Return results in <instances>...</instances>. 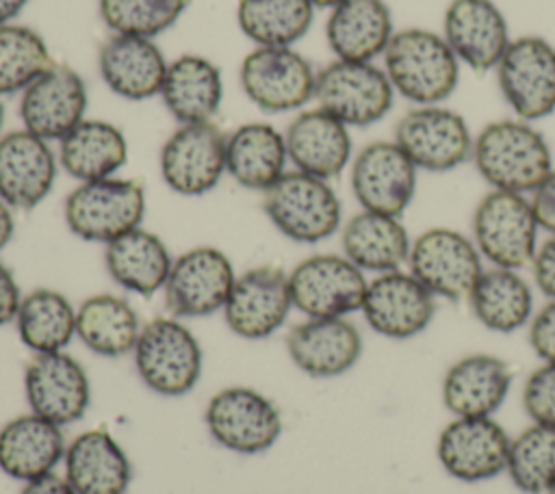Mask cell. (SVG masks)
<instances>
[{"label":"cell","instance_id":"6da1fadb","mask_svg":"<svg viewBox=\"0 0 555 494\" xmlns=\"http://www.w3.org/2000/svg\"><path fill=\"white\" fill-rule=\"evenodd\" d=\"M490 188L529 195L555 167L546 136L518 117L488 121L473 141L470 156Z\"/></svg>","mask_w":555,"mask_h":494},{"label":"cell","instance_id":"7a4b0ae2","mask_svg":"<svg viewBox=\"0 0 555 494\" xmlns=\"http://www.w3.org/2000/svg\"><path fill=\"white\" fill-rule=\"evenodd\" d=\"M382 61L395 93L412 102V106L444 104L460 82L462 63L442 32L429 28L395 30Z\"/></svg>","mask_w":555,"mask_h":494},{"label":"cell","instance_id":"3957f363","mask_svg":"<svg viewBox=\"0 0 555 494\" xmlns=\"http://www.w3.org/2000/svg\"><path fill=\"white\" fill-rule=\"evenodd\" d=\"M473 243L490 266L525 269L538 249L540 225L527 195L490 188L473 210Z\"/></svg>","mask_w":555,"mask_h":494},{"label":"cell","instance_id":"277c9868","mask_svg":"<svg viewBox=\"0 0 555 494\" xmlns=\"http://www.w3.org/2000/svg\"><path fill=\"white\" fill-rule=\"evenodd\" d=\"M262 206L275 230L295 243H321L343 223V206L330 182L297 169L264 191Z\"/></svg>","mask_w":555,"mask_h":494},{"label":"cell","instance_id":"5b68a950","mask_svg":"<svg viewBox=\"0 0 555 494\" xmlns=\"http://www.w3.org/2000/svg\"><path fill=\"white\" fill-rule=\"evenodd\" d=\"M72 234L89 243H113L141 227L145 217V191L141 182L126 178H104L80 182L63 206Z\"/></svg>","mask_w":555,"mask_h":494},{"label":"cell","instance_id":"8992f818","mask_svg":"<svg viewBox=\"0 0 555 494\" xmlns=\"http://www.w3.org/2000/svg\"><path fill=\"white\" fill-rule=\"evenodd\" d=\"M132 355L141 381L163 396H182L202 377V347L176 316L143 325Z\"/></svg>","mask_w":555,"mask_h":494},{"label":"cell","instance_id":"52a82bcc","mask_svg":"<svg viewBox=\"0 0 555 494\" xmlns=\"http://www.w3.org/2000/svg\"><path fill=\"white\" fill-rule=\"evenodd\" d=\"M395 95L384 67L375 63L334 58L317 72V106L347 128H366L382 121L392 110Z\"/></svg>","mask_w":555,"mask_h":494},{"label":"cell","instance_id":"ba28073f","mask_svg":"<svg viewBox=\"0 0 555 494\" xmlns=\"http://www.w3.org/2000/svg\"><path fill=\"white\" fill-rule=\"evenodd\" d=\"M392 139L418 171L444 173L470 160L475 134L455 108L421 104L401 115Z\"/></svg>","mask_w":555,"mask_h":494},{"label":"cell","instance_id":"9c48e42d","mask_svg":"<svg viewBox=\"0 0 555 494\" xmlns=\"http://www.w3.org/2000/svg\"><path fill=\"white\" fill-rule=\"evenodd\" d=\"M494 74L514 117L535 123L555 113V46L546 37H514Z\"/></svg>","mask_w":555,"mask_h":494},{"label":"cell","instance_id":"30bf717a","mask_svg":"<svg viewBox=\"0 0 555 494\" xmlns=\"http://www.w3.org/2000/svg\"><path fill=\"white\" fill-rule=\"evenodd\" d=\"M408 271L436 297L466 301L483 271V258L473 238L453 227H429L412 238Z\"/></svg>","mask_w":555,"mask_h":494},{"label":"cell","instance_id":"8fae6325","mask_svg":"<svg viewBox=\"0 0 555 494\" xmlns=\"http://www.w3.org/2000/svg\"><path fill=\"white\" fill-rule=\"evenodd\" d=\"M204 420L210 438L238 455L264 453L282 433L278 405L249 386H230L212 394Z\"/></svg>","mask_w":555,"mask_h":494},{"label":"cell","instance_id":"7c38bea8","mask_svg":"<svg viewBox=\"0 0 555 494\" xmlns=\"http://www.w3.org/2000/svg\"><path fill=\"white\" fill-rule=\"evenodd\" d=\"M247 100L264 113H288L314 100L317 72L293 48H256L238 69Z\"/></svg>","mask_w":555,"mask_h":494},{"label":"cell","instance_id":"4fadbf2b","mask_svg":"<svg viewBox=\"0 0 555 494\" xmlns=\"http://www.w3.org/2000/svg\"><path fill=\"white\" fill-rule=\"evenodd\" d=\"M293 308L308 318L347 316L362 308L369 280L349 258L314 253L288 273Z\"/></svg>","mask_w":555,"mask_h":494},{"label":"cell","instance_id":"5bb4252c","mask_svg":"<svg viewBox=\"0 0 555 494\" xmlns=\"http://www.w3.org/2000/svg\"><path fill=\"white\" fill-rule=\"evenodd\" d=\"M230 258L217 247H193L178 256L165 282V308L176 318H199L223 310L234 286Z\"/></svg>","mask_w":555,"mask_h":494},{"label":"cell","instance_id":"9a60e30c","mask_svg":"<svg viewBox=\"0 0 555 494\" xmlns=\"http://www.w3.org/2000/svg\"><path fill=\"white\" fill-rule=\"evenodd\" d=\"M225 136L212 121L180 123L160 147L163 182L186 197L212 191L225 173Z\"/></svg>","mask_w":555,"mask_h":494},{"label":"cell","instance_id":"2e32d148","mask_svg":"<svg viewBox=\"0 0 555 494\" xmlns=\"http://www.w3.org/2000/svg\"><path fill=\"white\" fill-rule=\"evenodd\" d=\"M418 169L390 141L364 145L351 160V191L362 210L401 217L416 195Z\"/></svg>","mask_w":555,"mask_h":494},{"label":"cell","instance_id":"e0dca14e","mask_svg":"<svg viewBox=\"0 0 555 494\" xmlns=\"http://www.w3.org/2000/svg\"><path fill=\"white\" fill-rule=\"evenodd\" d=\"M366 325L390 340H408L429 327L436 316V297L403 269L375 275L360 308Z\"/></svg>","mask_w":555,"mask_h":494},{"label":"cell","instance_id":"ac0fdd59","mask_svg":"<svg viewBox=\"0 0 555 494\" xmlns=\"http://www.w3.org/2000/svg\"><path fill=\"white\" fill-rule=\"evenodd\" d=\"M509 435L492 416H455L438 435L436 457L442 470L464 483H479L505 472Z\"/></svg>","mask_w":555,"mask_h":494},{"label":"cell","instance_id":"d6986e66","mask_svg":"<svg viewBox=\"0 0 555 494\" xmlns=\"http://www.w3.org/2000/svg\"><path fill=\"white\" fill-rule=\"evenodd\" d=\"M24 394L30 412L63 427L85 416L91 386L85 366L74 355L35 353L24 368Z\"/></svg>","mask_w":555,"mask_h":494},{"label":"cell","instance_id":"ffe728a7","mask_svg":"<svg viewBox=\"0 0 555 494\" xmlns=\"http://www.w3.org/2000/svg\"><path fill=\"white\" fill-rule=\"evenodd\" d=\"M87 110V84L69 65L54 63L22 91L20 117L28 132L43 141H63Z\"/></svg>","mask_w":555,"mask_h":494},{"label":"cell","instance_id":"44dd1931","mask_svg":"<svg viewBox=\"0 0 555 494\" xmlns=\"http://www.w3.org/2000/svg\"><path fill=\"white\" fill-rule=\"evenodd\" d=\"M291 308L288 273L280 266H256L236 275L223 318L236 336L262 340L284 325Z\"/></svg>","mask_w":555,"mask_h":494},{"label":"cell","instance_id":"7402d4cb","mask_svg":"<svg viewBox=\"0 0 555 494\" xmlns=\"http://www.w3.org/2000/svg\"><path fill=\"white\" fill-rule=\"evenodd\" d=\"M442 37L462 65L494 72L509 41V24L494 0H451L442 15Z\"/></svg>","mask_w":555,"mask_h":494},{"label":"cell","instance_id":"603a6c76","mask_svg":"<svg viewBox=\"0 0 555 494\" xmlns=\"http://www.w3.org/2000/svg\"><path fill=\"white\" fill-rule=\"evenodd\" d=\"M56 156L48 141L26 128L0 136V199L17 210H33L52 191Z\"/></svg>","mask_w":555,"mask_h":494},{"label":"cell","instance_id":"cb8c5ba5","mask_svg":"<svg viewBox=\"0 0 555 494\" xmlns=\"http://www.w3.org/2000/svg\"><path fill=\"white\" fill-rule=\"evenodd\" d=\"M286 349L299 370L317 379H330L351 370L364 344L360 329L347 316H325L293 325Z\"/></svg>","mask_w":555,"mask_h":494},{"label":"cell","instance_id":"d4e9b609","mask_svg":"<svg viewBox=\"0 0 555 494\" xmlns=\"http://www.w3.org/2000/svg\"><path fill=\"white\" fill-rule=\"evenodd\" d=\"M512 366L492 353H470L455 360L442 377V403L460 418L492 416L507 399Z\"/></svg>","mask_w":555,"mask_h":494},{"label":"cell","instance_id":"484cf974","mask_svg":"<svg viewBox=\"0 0 555 494\" xmlns=\"http://www.w3.org/2000/svg\"><path fill=\"white\" fill-rule=\"evenodd\" d=\"M98 67L115 95L141 102L160 95L169 63L154 39L111 35L100 48Z\"/></svg>","mask_w":555,"mask_h":494},{"label":"cell","instance_id":"4316f807","mask_svg":"<svg viewBox=\"0 0 555 494\" xmlns=\"http://www.w3.org/2000/svg\"><path fill=\"white\" fill-rule=\"evenodd\" d=\"M284 141L288 160L297 171L327 182L351 162L353 143L349 128L319 106L299 113L288 123Z\"/></svg>","mask_w":555,"mask_h":494},{"label":"cell","instance_id":"83f0119b","mask_svg":"<svg viewBox=\"0 0 555 494\" xmlns=\"http://www.w3.org/2000/svg\"><path fill=\"white\" fill-rule=\"evenodd\" d=\"M65 451L63 429L35 412L15 416L0 429V470L17 481L54 472Z\"/></svg>","mask_w":555,"mask_h":494},{"label":"cell","instance_id":"f1b7e54d","mask_svg":"<svg viewBox=\"0 0 555 494\" xmlns=\"http://www.w3.org/2000/svg\"><path fill=\"white\" fill-rule=\"evenodd\" d=\"M395 35L386 0H343L330 9L325 39L340 61L375 63Z\"/></svg>","mask_w":555,"mask_h":494},{"label":"cell","instance_id":"f546056e","mask_svg":"<svg viewBox=\"0 0 555 494\" xmlns=\"http://www.w3.org/2000/svg\"><path fill=\"white\" fill-rule=\"evenodd\" d=\"M65 479L76 494H124L132 479V464L106 429L76 435L65 451Z\"/></svg>","mask_w":555,"mask_h":494},{"label":"cell","instance_id":"4dcf8cb0","mask_svg":"<svg viewBox=\"0 0 555 494\" xmlns=\"http://www.w3.org/2000/svg\"><path fill=\"white\" fill-rule=\"evenodd\" d=\"M340 245L358 269L379 275L408 264L412 238L401 217L360 210L343 225Z\"/></svg>","mask_w":555,"mask_h":494},{"label":"cell","instance_id":"1f68e13d","mask_svg":"<svg viewBox=\"0 0 555 494\" xmlns=\"http://www.w3.org/2000/svg\"><path fill=\"white\" fill-rule=\"evenodd\" d=\"M284 132L271 123L251 121L225 136V171L245 188L269 191L286 173Z\"/></svg>","mask_w":555,"mask_h":494},{"label":"cell","instance_id":"d6a6232c","mask_svg":"<svg viewBox=\"0 0 555 494\" xmlns=\"http://www.w3.org/2000/svg\"><path fill=\"white\" fill-rule=\"evenodd\" d=\"M160 98L180 123L212 121L223 98L221 69L206 56L182 54L169 63Z\"/></svg>","mask_w":555,"mask_h":494},{"label":"cell","instance_id":"836d02e7","mask_svg":"<svg viewBox=\"0 0 555 494\" xmlns=\"http://www.w3.org/2000/svg\"><path fill=\"white\" fill-rule=\"evenodd\" d=\"M104 264L117 286L152 297L165 288L173 258L158 234L137 227L106 245Z\"/></svg>","mask_w":555,"mask_h":494},{"label":"cell","instance_id":"e575fe53","mask_svg":"<svg viewBox=\"0 0 555 494\" xmlns=\"http://www.w3.org/2000/svg\"><path fill=\"white\" fill-rule=\"evenodd\" d=\"M466 303L473 316L490 332L514 334L533 316V288L516 269H483Z\"/></svg>","mask_w":555,"mask_h":494},{"label":"cell","instance_id":"d590c367","mask_svg":"<svg viewBox=\"0 0 555 494\" xmlns=\"http://www.w3.org/2000/svg\"><path fill=\"white\" fill-rule=\"evenodd\" d=\"M59 143L61 169L78 182L113 178L128 162L124 132L104 119H82Z\"/></svg>","mask_w":555,"mask_h":494},{"label":"cell","instance_id":"8d00e7d4","mask_svg":"<svg viewBox=\"0 0 555 494\" xmlns=\"http://www.w3.org/2000/svg\"><path fill=\"white\" fill-rule=\"evenodd\" d=\"M139 334V316L124 297L91 295L76 310V336L95 355L121 358L134 349Z\"/></svg>","mask_w":555,"mask_h":494},{"label":"cell","instance_id":"74e56055","mask_svg":"<svg viewBox=\"0 0 555 494\" xmlns=\"http://www.w3.org/2000/svg\"><path fill=\"white\" fill-rule=\"evenodd\" d=\"M15 327L33 353L63 351L76 336V308L54 288H35L22 297Z\"/></svg>","mask_w":555,"mask_h":494},{"label":"cell","instance_id":"f35d334b","mask_svg":"<svg viewBox=\"0 0 555 494\" xmlns=\"http://www.w3.org/2000/svg\"><path fill=\"white\" fill-rule=\"evenodd\" d=\"M310 0H238L236 22L256 48H293L310 30Z\"/></svg>","mask_w":555,"mask_h":494},{"label":"cell","instance_id":"ab89813d","mask_svg":"<svg viewBox=\"0 0 555 494\" xmlns=\"http://www.w3.org/2000/svg\"><path fill=\"white\" fill-rule=\"evenodd\" d=\"M505 472L525 494H546L555 485V427L531 422L509 440Z\"/></svg>","mask_w":555,"mask_h":494},{"label":"cell","instance_id":"60d3db41","mask_svg":"<svg viewBox=\"0 0 555 494\" xmlns=\"http://www.w3.org/2000/svg\"><path fill=\"white\" fill-rule=\"evenodd\" d=\"M54 65L46 39L20 24L0 26V95L22 93Z\"/></svg>","mask_w":555,"mask_h":494},{"label":"cell","instance_id":"b9f144b4","mask_svg":"<svg viewBox=\"0 0 555 494\" xmlns=\"http://www.w3.org/2000/svg\"><path fill=\"white\" fill-rule=\"evenodd\" d=\"M189 0H100V17L113 35L154 39L171 28L186 11Z\"/></svg>","mask_w":555,"mask_h":494},{"label":"cell","instance_id":"7bdbcfd3","mask_svg":"<svg viewBox=\"0 0 555 494\" xmlns=\"http://www.w3.org/2000/svg\"><path fill=\"white\" fill-rule=\"evenodd\" d=\"M522 407L531 422L555 427V362H544L527 377Z\"/></svg>","mask_w":555,"mask_h":494},{"label":"cell","instance_id":"ee69618b","mask_svg":"<svg viewBox=\"0 0 555 494\" xmlns=\"http://www.w3.org/2000/svg\"><path fill=\"white\" fill-rule=\"evenodd\" d=\"M529 344L542 362H555V299H548L529 321Z\"/></svg>","mask_w":555,"mask_h":494},{"label":"cell","instance_id":"f6af8a7d","mask_svg":"<svg viewBox=\"0 0 555 494\" xmlns=\"http://www.w3.org/2000/svg\"><path fill=\"white\" fill-rule=\"evenodd\" d=\"M529 266L535 288L546 299H555V234H548V238L538 245Z\"/></svg>","mask_w":555,"mask_h":494},{"label":"cell","instance_id":"bcb514c9","mask_svg":"<svg viewBox=\"0 0 555 494\" xmlns=\"http://www.w3.org/2000/svg\"><path fill=\"white\" fill-rule=\"evenodd\" d=\"M527 197L531 202L540 230L555 234V167Z\"/></svg>","mask_w":555,"mask_h":494},{"label":"cell","instance_id":"7dc6e473","mask_svg":"<svg viewBox=\"0 0 555 494\" xmlns=\"http://www.w3.org/2000/svg\"><path fill=\"white\" fill-rule=\"evenodd\" d=\"M20 301H22V292L13 273L9 266L0 262V327L15 321Z\"/></svg>","mask_w":555,"mask_h":494},{"label":"cell","instance_id":"c3c4849f","mask_svg":"<svg viewBox=\"0 0 555 494\" xmlns=\"http://www.w3.org/2000/svg\"><path fill=\"white\" fill-rule=\"evenodd\" d=\"M20 494H76L74 487L69 485V481L65 477H59L54 472L43 474L39 479L26 481L24 490Z\"/></svg>","mask_w":555,"mask_h":494},{"label":"cell","instance_id":"681fc988","mask_svg":"<svg viewBox=\"0 0 555 494\" xmlns=\"http://www.w3.org/2000/svg\"><path fill=\"white\" fill-rule=\"evenodd\" d=\"M15 232V219H13V208L0 199V251L11 243Z\"/></svg>","mask_w":555,"mask_h":494},{"label":"cell","instance_id":"f907efd6","mask_svg":"<svg viewBox=\"0 0 555 494\" xmlns=\"http://www.w3.org/2000/svg\"><path fill=\"white\" fill-rule=\"evenodd\" d=\"M26 4L28 0H0V26L11 24Z\"/></svg>","mask_w":555,"mask_h":494},{"label":"cell","instance_id":"816d5d0a","mask_svg":"<svg viewBox=\"0 0 555 494\" xmlns=\"http://www.w3.org/2000/svg\"><path fill=\"white\" fill-rule=\"evenodd\" d=\"M314 4V9H334L336 4H340L343 0H310Z\"/></svg>","mask_w":555,"mask_h":494},{"label":"cell","instance_id":"f5cc1de1","mask_svg":"<svg viewBox=\"0 0 555 494\" xmlns=\"http://www.w3.org/2000/svg\"><path fill=\"white\" fill-rule=\"evenodd\" d=\"M2 126H4V104L0 102V132H2Z\"/></svg>","mask_w":555,"mask_h":494},{"label":"cell","instance_id":"db71d44e","mask_svg":"<svg viewBox=\"0 0 555 494\" xmlns=\"http://www.w3.org/2000/svg\"><path fill=\"white\" fill-rule=\"evenodd\" d=\"M546 494H555V485H553V487H551Z\"/></svg>","mask_w":555,"mask_h":494}]
</instances>
